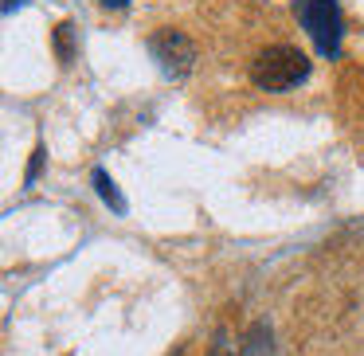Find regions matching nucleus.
Segmentation results:
<instances>
[{
	"label": "nucleus",
	"instance_id": "nucleus-5",
	"mask_svg": "<svg viewBox=\"0 0 364 356\" xmlns=\"http://www.w3.org/2000/svg\"><path fill=\"white\" fill-rule=\"evenodd\" d=\"M55 51L63 63H71L75 59V24H59L55 28Z\"/></svg>",
	"mask_w": 364,
	"mask_h": 356
},
{
	"label": "nucleus",
	"instance_id": "nucleus-7",
	"mask_svg": "<svg viewBox=\"0 0 364 356\" xmlns=\"http://www.w3.org/2000/svg\"><path fill=\"white\" fill-rule=\"evenodd\" d=\"M98 4H106V9H126L129 0H98Z\"/></svg>",
	"mask_w": 364,
	"mask_h": 356
},
{
	"label": "nucleus",
	"instance_id": "nucleus-2",
	"mask_svg": "<svg viewBox=\"0 0 364 356\" xmlns=\"http://www.w3.org/2000/svg\"><path fill=\"white\" fill-rule=\"evenodd\" d=\"M294 16L301 20L321 59L341 55V9L337 0H294Z\"/></svg>",
	"mask_w": 364,
	"mask_h": 356
},
{
	"label": "nucleus",
	"instance_id": "nucleus-6",
	"mask_svg": "<svg viewBox=\"0 0 364 356\" xmlns=\"http://www.w3.org/2000/svg\"><path fill=\"white\" fill-rule=\"evenodd\" d=\"M40 168H43V145H36V149H32V161H28V173H24V180L32 184L36 176H40Z\"/></svg>",
	"mask_w": 364,
	"mask_h": 356
},
{
	"label": "nucleus",
	"instance_id": "nucleus-8",
	"mask_svg": "<svg viewBox=\"0 0 364 356\" xmlns=\"http://www.w3.org/2000/svg\"><path fill=\"white\" fill-rule=\"evenodd\" d=\"M173 356H181V352H173Z\"/></svg>",
	"mask_w": 364,
	"mask_h": 356
},
{
	"label": "nucleus",
	"instance_id": "nucleus-4",
	"mask_svg": "<svg viewBox=\"0 0 364 356\" xmlns=\"http://www.w3.org/2000/svg\"><path fill=\"white\" fill-rule=\"evenodd\" d=\"M95 188H98V196L106 200V207L126 212V200H122V192L114 188V180H110V173H106V168H95Z\"/></svg>",
	"mask_w": 364,
	"mask_h": 356
},
{
	"label": "nucleus",
	"instance_id": "nucleus-1",
	"mask_svg": "<svg viewBox=\"0 0 364 356\" xmlns=\"http://www.w3.org/2000/svg\"><path fill=\"white\" fill-rule=\"evenodd\" d=\"M306 75H309V59L290 43H274V48L259 51L251 59V82L259 90H270V95L294 90L298 82H306Z\"/></svg>",
	"mask_w": 364,
	"mask_h": 356
},
{
	"label": "nucleus",
	"instance_id": "nucleus-3",
	"mask_svg": "<svg viewBox=\"0 0 364 356\" xmlns=\"http://www.w3.org/2000/svg\"><path fill=\"white\" fill-rule=\"evenodd\" d=\"M149 48H153V55H157L161 71L173 75V79H176V75H188L192 63H196V48H192V40L184 32H176V28L157 32L149 40Z\"/></svg>",
	"mask_w": 364,
	"mask_h": 356
}]
</instances>
